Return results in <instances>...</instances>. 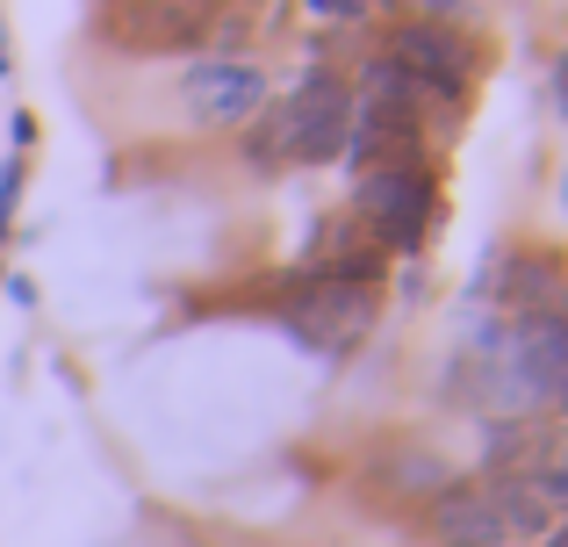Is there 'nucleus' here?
I'll return each mask as SVG.
<instances>
[{
  "instance_id": "nucleus-1",
  "label": "nucleus",
  "mask_w": 568,
  "mask_h": 547,
  "mask_svg": "<svg viewBox=\"0 0 568 547\" xmlns=\"http://www.w3.org/2000/svg\"><path fill=\"white\" fill-rule=\"evenodd\" d=\"M346 138H353V80L317 65L237 130V152L252 173H288V166H338Z\"/></svg>"
},
{
  "instance_id": "nucleus-2",
  "label": "nucleus",
  "mask_w": 568,
  "mask_h": 547,
  "mask_svg": "<svg viewBox=\"0 0 568 547\" xmlns=\"http://www.w3.org/2000/svg\"><path fill=\"white\" fill-rule=\"evenodd\" d=\"M555 526L526 476H446L425 497V534L439 547H526Z\"/></svg>"
},
{
  "instance_id": "nucleus-3",
  "label": "nucleus",
  "mask_w": 568,
  "mask_h": 547,
  "mask_svg": "<svg viewBox=\"0 0 568 547\" xmlns=\"http://www.w3.org/2000/svg\"><path fill=\"white\" fill-rule=\"evenodd\" d=\"M353 216H361L375 253H425L432 224H439V181L432 166H367L353 188Z\"/></svg>"
},
{
  "instance_id": "nucleus-4",
  "label": "nucleus",
  "mask_w": 568,
  "mask_h": 547,
  "mask_svg": "<svg viewBox=\"0 0 568 547\" xmlns=\"http://www.w3.org/2000/svg\"><path fill=\"white\" fill-rule=\"evenodd\" d=\"M266 101H274V80L252 58H194L181 72V109L194 130H245Z\"/></svg>"
},
{
  "instance_id": "nucleus-5",
  "label": "nucleus",
  "mask_w": 568,
  "mask_h": 547,
  "mask_svg": "<svg viewBox=\"0 0 568 547\" xmlns=\"http://www.w3.org/2000/svg\"><path fill=\"white\" fill-rule=\"evenodd\" d=\"M281 324H288V332L303 338L310 353H332V361H346V353L367 338V324H375V295L338 288V281H324V274H303V288L281 303Z\"/></svg>"
},
{
  "instance_id": "nucleus-6",
  "label": "nucleus",
  "mask_w": 568,
  "mask_h": 547,
  "mask_svg": "<svg viewBox=\"0 0 568 547\" xmlns=\"http://www.w3.org/2000/svg\"><path fill=\"white\" fill-rule=\"evenodd\" d=\"M382 58H388V65H403L410 80L439 87L446 101H460V109H468L475 51H468V37H460L454 22H396V29H388V43H382Z\"/></svg>"
},
{
  "instance_id": "nucleus-7",
  "label": "nucleus",
  "mask_w": 568,
  "mask_h": 547,
  "mask_svg": "<svg viewBox=\"0 0 568 547\" xmlns=\"http://www.w3.org/2000/svg\"><path fill=\"white\" fill-rule=\"evenodd\" d=\"M504 303L511 317H547V310H568V260L561 253H540V245H518L504 253Z\"/></svg>"
},
{
  "instance_id": "nucleus-8",
  "label": "nucleus",
  "mask_w": 568,
  "mask_h": 547,
  "mask_svg": "<svg viewBox=\"0 0 568 547\" xmlns=\"http://www.w3.org/2000/svg\"><path fill=\"white\" fill-rule=\"evenodd\" d=\"M202 37H209V14L187 8V0H130V14H123V43H130V51H144V58L194 51Z\"/></svg>"
},
{
  "instance_id": "nucleus-9",
  "label": "nucleus",
  "mask_w": 568,
  "mask_h": 547,
  "mask_svg": "<svg viewBox=\"0 0 568 547\" xmlns=\"http://www.w3.org/2000/svg\"><path fill=\"white\" fill-rule=\"evenodd\" d=\"M22 181H29V159H0V245L14 239V202H22Z\"/></svg>"
},
{
  "instance_id": "nucleus-10",
  "label": "nucleus",
  "mask_w": 568,
  "mask_h": 547,
  "mask_svg": "<svg viewBox=\"0 0 568 547\" xmlns=\"http://www.w3.org/2000/svg\"><path fill=\"white\" fill-rule=\"evenodd\" d=\"M317 22H367V14L382 8V0H303Z\"/></svg>"
},
{
  "instance_id": "nucleus-11",
  "label": "nucleus",
  "mask_w": 568,
  "mask_h": 547,
  "mask_svg": "<svg viewBox=\"0 0 568 547\" xmlns=\"http://www.w3.org/2000/svg\"><path fill=\"white\" fill-rule=\"evenodd\" d=\"M547 101H555V115L568 123V43H561L555 58H547Z\"/></svg>"
},
{
  "instance_id": "nucleus-12",
  "label": "nucleus",
  "mask_w": 568,
  "mask_h": 547,
  "mask_svg": "<svg viewBox=\"0 0 568 547\" xmlns=\"http://www.w3.org/2000/svg\"><path fill=\"white\" fill-rule=\"evenodd\" d=\"M417 22H468V0H417Z\"/></svg>"
},
{
  "instance_id": "nucleus-13",
  "label": "nucleus",
  "mask_w": 568,
  "mask_h": 547,
  "mask_svg": "<svg viewBox=\"0 0 568 547\" xmlns=\"http://www.w3.org/2000/svg\"><path fill=\"white\" fill-rule=\"evenodd\" d=\"M0 288H8V295H14V303H22V310H29V303H37V288H29V281H22V274H0Z\"/></svg>"
},
{
  "instance_id": "nucleus-14",
  "label": "nucleus",
  "mask_w": 568,
  "mask_h": 547,
  "mask_svg": "<svg viewBox=\"0 0 568 547\" xmlns=\"http://www.w3.org/2000/svg\"><path fill=\"white\" fill-rule=\"evenodd\" d=\"M526 547H568V519H555V526H547L540 540H526Z\"/></svg>"
},
{
  "instance_id": "nucleus-15",
  "label": "nucleus",
  "mask_w": 568,
  "mask_h": 547,
  "mask_svg": "<svg viewBox=\"0 0 568 547\" xmlns=\"http://www.w3.org/2000/svg\"><path fill=\"white\" fill-rule=\"evenodd\" d=\"M14 72V58H8V29H0V80H8Z\"/></svg>"
},
{
  "instance_id": "nucleus-16",
  "label": "nucleus",
  "mask_w": 568,
  "mask_h": 547,
  "mask_svg": "<svg viewBox=\"0 0 568 547\" xmlns=\"http://www.w3.org/2000/svg\"><path fill=\"white\" fill-rule=\"evenodd\" d=\"M555 202H561V216H568V166H561V181H555Z\"/></svg>"
},
{
  "instance_id": "nucleus-17",
  "label": "nucleus",
  "mask_w": 568,
  "mask_h": 547,
  "mask_svg": "<svg viewBox=\"0 0 568 547\" xmlns=\"http://www.w3.org/2000/svg\"><path fill=\"white\" fill-rule=\"evenodd\" d=\"M0 274H8V267H0Z\"/></svg>"
}]
</instances>
